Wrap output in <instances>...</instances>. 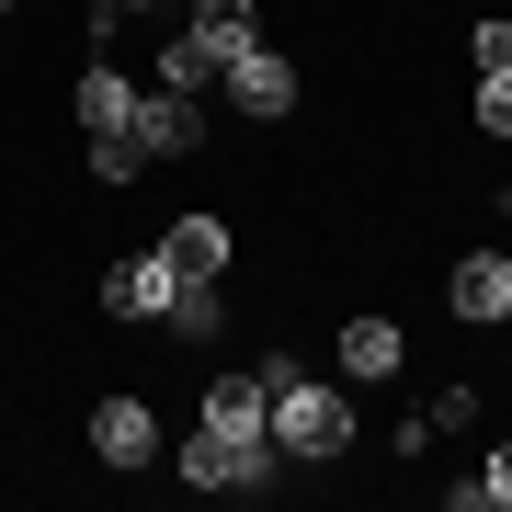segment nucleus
Instances as JSON below:
<instances>
[{
	"label": "nucleus",
	"mask_w": 512,
	"mask_h": 512,
	"mask_svg": "<svg viewBox=\"0 0 512 512\" xmlns=\"http://www.w3.org/2000/svg\"><path fill=\"white\" fill-rule=\"evenodd\" d=\"M478 69H512V23H478Z\"/></svg>",
	"instance_id": "18"
},
{
	"label": "nucleus",
	"mask_w": 512,
	"mask_h": 512,
	"mask_svg": "<svg viewBox=\"0 0 512 512\" xmlns=\"http://www.w3.org/2000/svg\"><path fill=\"white\" fill-rule=\"evenodd\" d=\"M160 262H171V285H217L228 274V228L217 217H183V228L160 239Z\"/></svg>",
	"instance_id": "4"
},
{
	"label": "nucleus",
	"mask_w": 512,
	"mask_h": 512,
	"mask_svg": "<svg viewBox=\"0 0 512 512\" xmlns=\"http://www.w3.org/2000/svg\"><path fill=\"white\" fill-rule=\"evenodd\" d=\"M262 387H274V444H285V456L319 467V456H342V444H353V399H342V387H308L296 365H274Z\"/></svg>",
	"instance_id": "1"
},
{
	"label": "nucleus",
	"mask_w": 512,
	"mask_h": 512,
	"mask_svg": "<svg viewBox=\"0 0 512 512\" xmlns=\"http://www.w3.org/2000/svg\"><path fill=\"white\" fill-rule=\"evenodd\" d=\"M478 501H490V512H512V444H501L490 467H478Z\"/></svg>",
	"instance_id": "17"
},
{
	"label": "nucleus",
	"mask_w": 512,
	"mask_h": 512,
	"mask_svg": "<svg viewBox=\"0 0 512 512\" xmlns=\"http://www.w3.org/2000/svg\"><path fill=\"white\" fill-rule=\"evenodd\" d=\"M444 308H456V319H512V262H501V251H467Z\"/></svg>",
	"instance_id": "7"
},
{
	"label": "nucleus",
	"mask_w": 512,
	"mask_h": 512,
	"mask_svg": "<svg viewBox=\"0 0 512 512\" xmlns=\"http://www.w3.org/2000/svg\"><path fill=\"white\" fill-rule=\"evenodd\" d=\"M205 433H274V387L262 376H217L205 387Z\"/></svg>",
	"instance_id": "8"
},
{
	"label": "nucleus",
	"mask_w": 512,
	"mask_h": 512,
	"mask_svg": "<svg viewBox=\"0 0 512 512\" xmlns=\"http://www.w3.org/2000/svg\"><path fill=\"white\" fill-rule=\"evenodd\" d=\"M114 12H160V0H114Z\"/></svg>",
	"instance_id": "19"
},
{
	"label": "nucleus",
	"mask_w": 512,
	"mask_h": 512,
	"mask_svg": "<svg viewBox=\"0 0 512 512\" xmlns=\"http://www.w3.org/2000/svg\"><path fill=\"white\" fill-rule=\"evenodd\" d=\"M217 69H228V57H217V46H205V35H194V23H183V35H171V46H160V92H205V80H217Z\"/></svg>",
	"instance_id": "12"
},
{
	"label": "nucleus",
	"mask_w": 512,
	"mask_h": 512,
	"mask_svg": "<svg viewBox=\"0 0 512 512\" xmlns=\"http://www.w3.org/2000/svg\"><path fill=\"white\" fill-rule=\"evenodd\" d=\"M478 126L512 137V69H478Z\"/></svg>",
	"instance_id": "16"
},
{
	"label": "nucleus",
	"mask_w": 512,
	"mask_h": 512,
	"mask_svg": "<svg viewBox=\"0 0 512 512\" xmlns=\"http://www.w3.org/2000/svg\"><path fill=\"white\" fill-rule=\"evenodd\" d=\"M399 353H410L399 319H342V376L353 387H365V376H399Z\"/></svg>",
	"instance_id": "10"
},
{
	"label": "nucleus",
	"mask_w": 512,
	"mask_h": 512,
	"mask_svg": "<svg viewBox=\"0 0 512 512\" xmlns=\"http://www.w3.org/2000/svg\"><path fill=\"white\" fill-rule=\"evenodd\" d=\"M194 35L217 57H239V46H262V12H251V0H194Z\"/></svg>",
	"instance_id": "11"
},
{
	"label": "nucleus",
	"mask_w": 512,
	"mask_h": 512,
	"mask_svg": "<svg viewBox=\"0 0 512 512\" xmlns=\"http://www.w3.org/2000/svg\"><path fill=\"white\" fill-rule=\"evenodd\" d=\"M92 456L103 467H148V456H160V410H148V399H103L92 410Z\"/></svg>",
	"instance_id": "3"
},
{
	"label": "nucleus",
	"mask_w": 512,
	"mask_h": 512,
	"mask_svg": "<svg viewBox=\"0 0 512 512\" xmlns=\"http://www.w3.org/2000/svg\"><path fill=\"white\" fill-rule=\"evenodd\" d=\"M126 126H137V148H148V160H160V148H194V137H205V114H194V92H137V114H126Z\"/></svg>",
	"instance_id": "6"
},
{
	"label": "nucleus",
	"mask_w": 512,
	"mask_h": 512,
	"mask_svg": "<svg viewBox=\"0 0 512 512\" xmlns=\"http://www.w3.org/2000/svg\"><path fill=\"white\" fill-rule=\"evenodd\" d=\"M103 308H114V319H160V308H171V262H160V251H137V262H114V285H103Z\"/></svg>",
	"instance_id": "9"
},
{
	"label": "nucleus",
	"mask_w": 512,
	"mask_h": 512,
	"mask_svg": "<svg viewBox=\"0 0 512 512\" xmlns=\"http://www.w3.org/2000/svg\"><path fill=\"white\" fill-rule=\"evenodd\" d=\"M217 80H228V92L251 103V114H296V69H285V57H262V46H239Z\"/></svg>",
	"instance_id": "5"
},
{
	"label": "nucleus",
	"mask_w": 512,
	"mask_h": 512,
	"mask_svg": "<svg viewBox=\"0 0 512 512\" xmlns=\"http://www.w3.org/2000/svg\"><path fill=\"white\" fill-rule=\"evenodd\" d=\"M183 478L194 490H262V478H274V433H194Z\"/></svg>",
	"instance_id": "2"
},
{
	"label": "nucleus",
	"mask_w": 512,
	"mask_h": 512,
	"mask_svg": "<svg viewBox=\"0 0 512 512\" xmlns=\"http://www.w3.org/2000/svg\"><path fill=\"white\" fill-rule=\"evenodd\" d=\"M126 114H137V92H126V69H92V80H80V126H126Z\"/></svg>",
	"instance_id": "13"
},
{
	"label": "nucleus",
	"mask_w": 512,
	"mask_h": 512,
	"mask_svg": "<svg viewBox=\"0 0 512 512\" xmlns=\"http://www.w3.org/2000/svg\"><path fill=\"white\" fill-rule=\"evenodd\" d=\"M92 171H103V183H137V171H148L137 126H103V137H92Z\"/></svg>",
	"instance_id": "14"
},
{
	"label": "nucleus",
	"mask_w": 512,
	"mask_h": 512,
	"mask_svg": "<svg viewBox=\"0 0 512 512\" xmlns=\"http://www.w3.org/2000/svg\"><path fill=\"white\" fill-rule=\"evenodd\" d=\"M160 319H183L194 342H205V330H217V285H171V308H160Z\"/></svg>",
	"instance_id": "15"
},
{
	"label": "nucleus",
	"mask_w": 512,
	"mask_h": 512,
	"mask_svg": "<svg viewBox=\"0 0 512 512\" xmlns=\"http://www.w3.org/2000/svg\"><path fill=\"white\" fill-rule=\"evenodd\" d=\"M0 12H12V0H0Z\"/></svg>",
	"instance_id": "20"
}]
</instances>
